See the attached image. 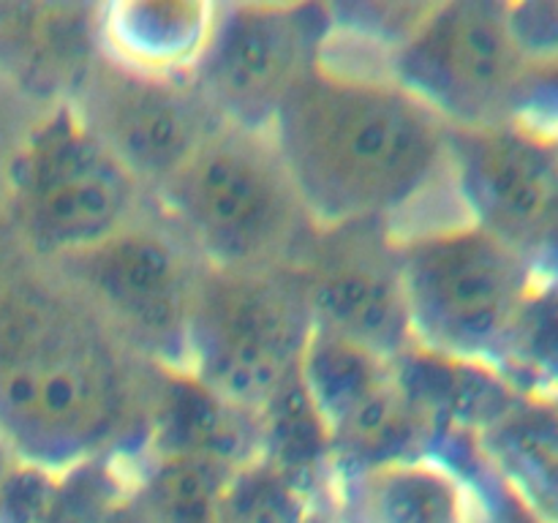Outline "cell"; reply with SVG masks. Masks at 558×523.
Returning a JSON list of instances; mask_svg holds the SVG:
<instances>
[{
    "mask_svg": "<svg viewBox=\"0 0 558 523\" xmlns=\"http://www.w3.org/2000/svg\"><path fill=\"white\" fill-rule=\"evenodd\" d=\"M153 374L69 281L27 276L0 294V439L22 461L63 474L136 458Z\"/></svg>",
    "mask_w": 558,
    "mask_h": 523,
    "instance_id": "1",
    "label": "cell"
},
{
    "mask_svg": "<svg viewBox=\"0 0 558 523\" xmlns=\"http://www.w3.org/2000/svg\"><path fill=\"white\" fill-rule=\"evenodd\" d=\"M316 229L390 223L447 167V125L387 74L322 60L270 129Z\"/></svg>",
    "mask_w": 558,
    "mask_h": 523,
    "instance_id": "2",
    "label": "cell"
},
{
    "mask_svg": "<svg viewBox=\"0 0 558 523\" xmlns=\"http://www.w3.org/2000/svg\"><path fill=\"white\" fill-rule=\"evenodd\" d=\"M150 196L196 259L218 270L298 267L316 234L270 134L221 125Z\"/></svg>",
    "mask_w": 558,
    "mask_h": 523,
    "instance_id": "3",
    "label": "cell"
},
{
    "mask_svg": "<svg viewBox=\"0 0 558 523\" xmlns=\"http://www.w3.org/2000/svg\"><path fill=\"white\" fill-rule=\"evenodd\" d=\"M414 346L496 365L539 276L526 251L480 223L396 232Z\"/></svg>",
    "mask_w": 558,
    "mask_h": 523,
    "instance_id": "4",
    "label": "cell"
},
{
    "mask_svg": "<svg viewBox=\"0 0 558 523\" xmlns=\"http://www.w3.org/2000/svg\"><path fill=\"white\" fill-rule=\"evenodd\" d=\"M5 185L22 243L54 265L136 221L145 194L69 98L33 123L11 156Z\"/></svg>",
    "mask_w": 558,
    "mask_h": 523,
    "instance_id": "5",
    "label": "cell"
},
{
    "mask_svg": "<svg viewBox=\"0 0 558 523\" xmlns=\"http://www.w3.org/2000/svg\"><path fill=\"white\" fill-rule=\"evenodd\" d=\"M314 321L294 267L218 270L202 265L185 370L245 409H259L300 368Z\"/></svg>",
    "mask_w": 558,
    "mask_h": 523,
    "instance_id": "6",
    "label": "cell"
},
{
    "mask_svg": "<svg viewBox=\"0 0 558 523\" xmlns=\"http://www.w3.org/2000/svg\"><path fill=\"white\" fill-rule=\"evenodd\" d=\"M336 33L330 5H216L191 82L229 129L270 134L294 87L325 60Z\"/></svg>",
    "mask_w": 558,
    "mask_h": 523,
    "instance_id": "7",
    "label": "cell"
},
{
    "mask_svg": "<svg viewBox=\"0 0 558 523\" xmlns=\"http://www.w3.org/2000/svg\"><path fill=\"white\" fill-rule=\"evenodd\" d=\"M529 74L505 3H430L407 41L387 58V76L412 93L447 129H483L512 120Z\"/></svg>",
    "mask_w": 558,
    "mask_h": 523,
    "instance_id": "8",
    "label": "cell"
},
{
    "mask_svg": "<svg viewBox=\"0 0 558 523\" xmlns=\"http://www.w3.org/2000/svg\"><path fill=\"white\" fill-rule=\"evenodd\" d=\"M58 270L136 357L156 368H185L202 262L167 221L136 218Z\"/></svg>",
    "mask_w": 558,
    "mask_h": 523,
    "instance_id": "9",
    "label": "cell"
},
{
    "mask_svg": "<svg viewBox=\"0 0 558 523\" xmlns=\"http://www.w3.org/2000/svg\"><path fill=\"white\" fill-rule=\"evenodd\" d=\"M104 145L156 194L221 129L191 76H156L125 69L104 54L69 98Z\"/></svg>",
    "mask_w": 558,
    "mask_h": 523,
    "instance_id": "10",
    "label": "cell"
},
{
    "mask_svg": "<svg viewBox=\"0 0 558 523\" xmlns=\"http://www.w3.org/2000/svg\"><path fill=\"white\" fill-rule=\"evenodd\" d=\"M294 270L314 327L387 360L414 346L390 223L316 229Z\"/></svg>",
    "mask_w": 558,
    "mask_h": 523,
    "instance_id": "11",
    "label": "cell"
},
{
    "mask_svg": "<svg viewBox=\"0 0 558 523\" xmlns=\"http://www.w3.org/2000/svg\"><path fill=\"white\" fill-rule=\"evenodd\" d=\"M447 167L469 221L532 256L558 202V136L518 120L447 129Z\"/></svg>",
    "mask_w": 558,
    "mask_h": 523,
    "instance_id": "12",
    "label": "cell"
},
{
    "mask_svg": "<svg viewBox=\"0 0 558 523\" xmlns=\"http://www.w3.org/2000/svg\"><path fill=\"white\" fill-rule=\"evenodd\" d=\"M142 452L194 455L229 469L259 455L254 409L229 401L185 368H156Z\"/></svg>",
    "mask_w": 558,
    "mask_h": 523,
    "instance_id": "13",
    "label": "cell"
},
{
    "mask_svg": "<svg viewBox=\"0 0 558 523\" xmlns=\"http://www.w3.org/2000/svg\"><path fill=\"white\" fill-rule=\"evenodd\" d=\"M330 494L338 523H472L466 472L434 452L338 474Z\"/></svg>",
    "mask_w": 558,
    "mask_h": 523,
    "instance_id": "14",
    "label": "cell"
},
{
    "mask_svg": "<svg viewBox=\"0 0 558 523\" xmlns=\"http://www.w3.org/2000/svg\"><path fill=\"white\" fill-rule=\"evenodd\" d=\"M216 5L183 0H140L98 9V44L125 69L156 76H191Z\"/></svg>",
    "mask_w": 558,
    "mask_h": 523,
    "instance_id": "15",
    "label": "cell"
},
{
    "mask_svg": "<svg viewBox=\"0 0 558 523\" xmlns=\"http://www.w3.org/2000/svg\"><path fill=\"white\" fill-rule=\"evenodd\" d=\"M480 447L532 515L558 523V414L548 398L523 396Z\"/></svg>",
    "mask_w": 558,
    "mask_h": 523,
    "instance_id": "16",
    "label": "cell"
},
{
    "mask_svg": "<svg viewBox=\"0 0 558 523\" xmlns=\"http://www.w3.org/2000/svg\"><path fill=\"white\" fill-rule=\"evenodd\" d=\"M259 423V455L276 472L292 479L305 494H330L336 466H332V439L327 419L311 398L300 368L270 392L256 409Z\"/></svg>",
    "mask_w": 558,
    "mask_h": 523,
    "instance_id": "17",
    "label": "cell"
},
{
    "mask_svg": "<svg viewBox=\"0 0 558 523\" xmlns=\"http://www.w3.org/2000/svg\"><path fill=\"white\" fill-rule=\"evenodd\" d=\"M300 376L327 419V428H332L357 403L390 385L396 368L392 360L314 327L300 357Z\"/></svg>",
    "mask_w": 558,
    "mask_h": 523,
    "instance_id": "18",
    "label": "cell"
},
{
    "mask_svg": "<svg viewBox=\"0 0 558 523\" xmlns=\"http://www.w3.org/2000/svg\"><path fill=\"white\" fill-rule=\"evenodd\" d=\"M140 490L156 523H216V507L234 469L218 461L140 452Z\"/></svg>",
    "mask_w": 558,
    "mask_h": 523,
    "instance_id": "19",
    "label": "cell"
},
{
    "mask_svg": "<svg viewBox=\"0 0 558 523\" xmlns=\"http://www.w3.org/2000/svg\"><path fill=\"white\" fill-rule=\"evenodd\" d=\"M496 368L532 398L558 392V281L539 278L518 311Z\"/></svg>",
    "mask_w": 558,
    "mask_h": 523,
    "instance_id": "20",
    "label": "cell"
},
{
    "mask_svg": "<svg viewBox=\"0 0 558 523\" xmlns=\"http://www.w3.org/2000/svg\"><path fill=\"white\" fill-rule=\"evenodd\" d=\"M316 499L262 458L229 474L216 523H316Z\"/></svg>",
    "mask_w": 558,
    "mask_h": 523,
    "instance_id": "21",
    "label": "cell"
},
{
    "mask_svg": "<svg viewBox=\"0 0 558 523\" xmlns=\"http://www.w3.org/2000/svg\"><path fill=\"white\" fill-rule=\"evenodd\" d=\"M60 474L16 458L0 483V523H44L58 494Z\"/></svg>",
    "mask_w": 558,
    "mask_h": 523,
    "instance_id": "22",
    "label": "cell"
},
{
    "mask_svg": "<svg viewBox=\"0 0 558 523\" xmlns=\"http://www.w3.org/2000/svg\"><path fill=\"white\" fill-rule=\"evenodd\" d=\"M507 25L529 65L558 63V3H505Z\"/></svg>",
    "mask_w": 558,
    "mask_h": 523,
    "instance_id": "23",
    "label": "cell"
},
{
    "mask_svg": "<svg viewBox=\"0 0 558 523\" xmlns=\"http://www.w3.org/2000/svg\"><path fill=\"white\" fill-rule=\"evenodd\" d=\"M532 262L539 278L558 281V202L554 207V216H550L548 227H545L543 238H539L537 248H534Z\"/></svg>",
    "mask_w": 558,
    "mask_h": 523,
    "instance_id": "24",
    "label": "cell"
},
{
    "mask_svg": "<svg viewBox=\"0 0 558 523\" xmlns=\"http://www.w3.org/2000/svg\"><path fill=\"white\" fill-rule=\"evenodd\" d=\"M14 461H16V455H14V452H11V447L5 445L3 439H0V483H3V479H5L9 469L14 466Z\"/></svg>",
    "mask_w": 558,
    "mask_h": 523,
    "instance_id": "25",
    "label": "cell"
},
{
    "mask_svg": "<svg viewBox=\"0 0 558 523\" xmlns=\"http://www.w3.org/2000/svg\"><path fill=\"white\" fill-rule=\"evenodd\" d=\"M512 499H515V496H512ZM515 501H518V499H515ZM507 523H543V521H539L537 515H532V512H529L526 507H523L521 501H518V510L512 512L510 521H507Z\"/></svg>",
    "mask_w": 558,
    "mask_h": 523,
    "instance_id": "26",
    "label": "cell"
}]
</instances>
